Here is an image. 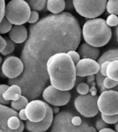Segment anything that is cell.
I'll return each instance as SVG.
<instances>
[{
	"label": "cell",
	"instance_id": "cell-1",
	"mask_svg": "<svg viewBox=\"0 0 118 132\" xmlns=\"http://www.w3.org/2000/svg\"><path fill=\"white\" fill-rule=\"evenodd\" d=\"M82 38L80 23L69 12L50 14L29 26V35L21 53L24 65L22 74L9 79V85L21 87L28 100L40 96L50 82L47 62L60 53L76 50Z\"/></svg>",
	"mask_w": 118,
	"mask_h": 132
},
{
	"label": "cell",
	"instance_id": "cell-2",
	"mask_svg": "<svg viewBox=\"0 0 118 132\" xmlns=\"http://www.w3.org/2000/svg\"><path fill=\"white\" fill-rule=\"evenodd\" d=\"M47 72L50 82L56 89L70 91L76 82L75 64L66 53L53 55L48 60Z\"/></svg>",
	"mask_w": 118,
	"mask_h": 132
},
{
	"label": "cell",
	"instance_id": "cell-3",
	"mask_svg": "<svg viewBox=\"0 0 118 132\" xmlns=\"http://www.w3.org/2000/svg\"><path fill=\"white\" fill-rule=\"evenodd\" d=\"M82 35L86 43L95 47H102L111 39L112 30L102 18L87 20L82 27Z\"/></svg>",
	"mask_w": 118,
	"mask_h": 132
},
{
	"label": "cell",
	"instance_id": "cell-4",
	"mask_svg": "<svg viewBox=\"0 0 118 132\" xmlns=\"http://www.w3.org/2000/svg\"><path fill=\"white\" fill-rule=\"evenodd\" d=\"M72 113L62 111L56 114L52 123L50 132H97L93 127L86 121L83 120L79 126H75L71 122Z\"/></svg>",
	"mask_w": 118,
	"mask_h": 132
},
{
	"label": "cell",
	"instance_id": "cell-5",
	"mask_svg": "<svg viewBox=\"0 0 118 132\" xmlns=\"http://www.w3.org/2000/svg\"><path fill=\"white\" fill-rule=\"evenodd\" d=\"M30 8L25 0H11L5 7V17L14 25H23L28 22Z\"/></svg>",
	"mask_w": 118,
	"mask_h": 132
},
{
	"label": "cell",
	"instance_id": "cell-6",
	"mask_svg": "<svg viewBox=\"0 0 118 132\" xmlns=\"http://www.w3.org/2000/svg\"><path fill=\"white\" fill-rule=\"evenodd\" d=\"M108 0H73L74 9L78 14L88 19L97 18L106 10Z\"/></svg>",
	"mask_w": 118,
	"mask_h": 132
},
{
	"label": "cell",
	"instance_id": "cell-7",
	"mask_svg": "<svg viewBox=\"0 0 118 132\" xmlns=\"http://www.w3.org/2000/svg\"><path fill=\"white\" fill-rule=\"evenodd\" d=\"M97 95L91 94L80 95L74 100V105L76 110L85 118H92L98 114Z\"/></svg>",
	"mask_w": 118,
	"mask_h": 132
},
{
	"label": "cell",
	"instance_id": "cell-8",
	"mask_svg": "<svg viewBox=\"0 0 118 132\" xmlns=\"http://www.w3.org/2000/svg\"><path fill=\"white\" fill-rule=\"evenodd\" d=\"M99 111L105 115L118 114V91L105 90L97 98Z\"/></svg>",
	"mask_w": 118,
	"mask_h": 132
},
{
	"label": "cell",
	"instance_id": "cell-9",
	"mask_svg": "<svg viewBox=\"0 0 118 132\" xmlns=\"http://www.w3.org/2000/svg\"><path fill=\"white\" fill-rule=\"evenodd\" d=\"M42 97L46 103L55 106H64L69 102L71 94L69 91H62L48 85L42 91Z\"/></svg>",
	"mask_w": 118,
	"mask_h": 132
},
{
	"label": "cell",
	"instance_id": "cell-10",
	"mask_svg": "<svg viewBox=\"0 0 118 132\" xmlns=\"http://www.w3.org/2000/svg\"><path fill=\"white\" fill-rule=\"evenodd\" d=\"M25 112L28 120L32 122L41 121L45 118L47 109L46 102L40 100H32L25 107Z\"/></svg>",
	"mask_w": 118,
	"mask_h": 132
},
{
	"label": "cell",
	"instance_id": "cell-11",
	"mask_svg": "<svg viewBox=\"0 0 118 132\" xmlns=\"http://www.w3.org/2000/svg\"><path fill=\"white\" fill-rule=\"evenodd\" d=\"M24 65L22 60L15 56H10L6 58L2 64V73L9 79H15L22 74Z\"/></svg>",
	"mask_w": 118,
	"mask_h": 132
},
{
	"label": "cell",
	"instance_id": "cell-12",
	"mask_svg": "<svg viewBox=\"0 0 118 132\" xmlns=\"http://www.w3.org/2000/svg\"><path fill=\"white\" fill-rule=\"evenodd\" d=\"M99 63L89 58H82L75 64L76 75L78 77H88L96 75L99 71Z\"/></svg>",
	"mask_w": 118,
	"mask_h": 132
},
{
	"label": "cell",
	"instance_id": "cell-13",
	"mask_svg": "<svg viewBox=\"0 0 118 132\" xmlns=\"http://www.w3.org/2000/svg\"><path fill=\"white\" fill-rule=\"evenodd\" d=\"M46 109H47L46 115L41 121L38 122H32L27 120L26 122L25 127L26 130H28L30 132H44L50 127L54 118L53 111L51 106L48 103H46Z\"/></svg>",
	"mask_w": 118,
	"mask_h": 132
},
{
	"label": "cell",
	"instance_id": "cell-14",
	"mask_svg": "<svg viewBox=\"0 0 118 132\" xmlns=\"http://www.w3.org/2000/svg\"><path fill=\"white\" fill-rule=\"evenodd\" d=\"M13 116H18L17 111L4 104H0V132H22L24 129L11 130L8 127V120Z\"/></svg>",
	"mask_w": 118,
	"mask_h": 132
},
{
	"label": "cell",
	"instance_id": "cell-15",
	"mask_svg": "<svg viewBox=\"0 0 118 132\" xmlns=\"http://www.w3.org/2000/svg\"><path fill=\"white\" fill-rule=\"evenodd\" d=\"M9 35L14 43H23L28 38V30L23 25H14L9 32Z\"/></svg>",
	"mask_w": 118,
	"mask_h": 132
},
{
	"label": "cell",
	"instance_id": "cell-16",
	"mask_svg": "<svg viewBox=\"0 0 118 132\" xmlns=\"http://www.w3.org/2000/svg\"><path fill=\"white\" fill-rule=\"evenodd\" d=\"M77 48L78 53L82 58H89L96 60L100 55L99 48L92 46L87 43L82 44Z\"/></svg>",
	"mask_w": 118,
	"mask_h": 132
},
{
	"label": "cell",
	"instance_id": "cell-17",
	"mask_svg": "<svg viewBox=\"0 0 118 132\" xmlns=\"http://www.w3.org/2000/svg\"><path fill=\"white\" fill-rule=\"evenodd\" d=\"M46 7L52 14H60L66 9V2L65 0H47Z\"/></svg>",
	"mask_w": 118,
	"mask_h": 132
},
{
	"label": "cell",
	"instance_id": "cell-18",
	"mask_svg": "<svg viewBox=\"0 0 118 132\" xmlns=\"http://www.w3.org/2000/svg\"><path fill=\"white\" fill-rule=\"evenodd\" d=\"M22 94L21 87L17 85H11L3 94V97L8 101L17 100Z\"/></svg>",
	"mask_w": 118,
	"mask_h": 132
},
{
	"label": "cell",
	"instance_id": "cell-19",
	"mask_svg": "<svg viewBox=\"0 0 118 132\" xmlns=\"http://www.w3.org/2000/svg\"><path fill=\"white\" fill-rule=\"evenodd\" d=\"M115 60H118V48L110 49L106 51L105 53H104L103 54L99 57L97 62L99 63V64H100L105 61H112ZM114 89L115 91H118V85Z\"/></svg>",
	"mask_w": 118,
	"mask_h": 132
},
{
	"label": "cell",
	"instance_id": "cell-20",
	"mask_svg": "<svg viewBox=\"0 0 118 132\" xmlns=\"http://www.w3.org/2000/svg\"><path fill=\"white\" fill-rule=\"evenodd\" d=\"M106 77L118 82V60L110 62L106 68Z\"/></svg>",
	"mask_w": 118,
	"mask_h": 132
},
{
	"label": "cell",
	"instance_id": "cell-21",
	"mask_svg": "<svg viewBox=\"0 0 118 132\" xmlns=\"http://www.w3.org/2000/svg\"><path fill=\"white\" fill-rule=\"evenodd\" d=\"M28 103V99L24 95H21L17 100L11 101V107L15 111H20L25 109Z\"/></svg>",
	"mask_w": 118,
	"mask_h": 132
},
{
	"label": "cell",
	"instance_id": "cell-22",
	"mask_svg": "<svg viewBox=\"0 0 118 132\" xmlns=\"http://www.w3.org/2000/svg\"><path fill=\"white\" fill-rule=\"evenodd\" d=\"M30 9L36 11H42L46 6L47 0H25Z\"/></svg>",
	"mask_w": 118,
	"mask_h": 132
},
{
	"label": "cell",
	"instance_id": "cell-23",
	"mask_svg": "<svg viewBox=\"0 0 118 132\" xmlns=\"http://www.w3.org/2000/svg\"><path fill=\"white\" fill-rule=\"evenodd\" d=\"M106 10L110 15H118V0H108Z\"/></svg>",
	"mask_w": 118,
	"mask_h": 132
},
{
	"label": "cell",
	"instance_id": "cell-24",
	"mask_svg": "<svg viewBox=\"0 0 118 132\" xmlns=\"http://www.w3.org/2000/svg\"><path fill=\"white\" fill-rule=\"evenodd\" d=\"M12 27H13V24L4 16L2 21L0 22V34H6L9 32Z\"/></svg>",
	"mask_w": 118,
	"mask_h": 132
},
{
	"label": "cell",
	"instance_id": "cell-25",
	"mask_svg": "<svg viewBox=\"0 0 118 132\" xmlns=\"http://www.w3.org/2000/svg\"><path fill=\"white\" fill-rule=\"evenodd\" d=\"M86 83L89 86V92L92 95H97V90L96 88V83H95V76H88Z\"/></svg>",
	"mask_w": 118,
	"mask_h": 132
},
{
	"label": "cell",
	"instance_id": "cell-26",
	"mask_svg": "<svg viewBox=\"0 0 118 132\" xmlns=\"http://www.w3.org/2000/svg\"><path fill=\"white\" fill-rule=\"evenodd\" d=\"M6 45L5 46L4 49L1 52V53L3 55H7L12 53L15 50V43L13 42L11 39L9 38H6Z\"/></svg>",
	"mask_w": 118,
	"mask_h": 132
},
{
	"label": "cell",
	"instance_id": "cell-27",
	"mask_svg": "<svg viewBox=\"0 0 118 132\" xmlns=\"http://www.w3.org/2000/svg\"><path fill=\"white\" fill-rule=\"evenodd\" d=\"M102 119L108 125H113L118 122V114L105 115L101 113Z\"/></svg>",
	"mask_w": 118,
	"mask_h": 132
},
{
	"label": "cell",
	"instance_id": "cell-28",
	"mask_svg": "<svg viewBox=\"0 0 118 132\" xmlns=\"http://www.w3.org/2000/svg\"><path fill=\"white\" fill-rule=\"evenodd\" d=\"M118 85V82L112 80L110 78L105 77L103 80V86L106 89H111L115 88Z\"/></svg>",
	"mask_w": 118,
	"mask_h": 132
},
{
	"label": "cell",
	"instance_id": "cell-29",
	"mask_svg": "<svg viewBox=\"0 0 118 132\" xmlns=\"http://www.w3.org/2000/svg\"><path fill=\"white\" fill-rule=\"evenodd\" d=\"M77 93L80 95H86L89 93V86L86 82H80L77 87Z\"/></svg>",
	"mask_w": 118,
	"mask_h": 132
},
{
	"label": "cell",
	"instance_id": "cell-30",
	"mask_svg": "<svg viewBox=\"0 0 118 132\" xmlns=\"http://www.w3.org/2000/svg\"><path fill=\"white\" fill-rule=\"evenodd\" d=\"M106 22L110 27H114L118 25V17L115 15H110L108 16Z\"/></svg>",
	"mask_w": 118,
	"mask_h": 132
},
{
	"label": "cell",
	"instance_id": "cell-31",
	"mask_svg": "<svg viewBox=\"0 0 118 132\" xmlns=\"http://www.w3.org/2000/svg\"><path fill=\"white\" fill-rule=\"evenodd\" d=\"M9 87V86L7 85H0V104L6 105V104H9L10 103V101L5 100L3 97V94L5 91H6Z\"/></svg>",
	"mask_w": 118,
	"mask_h": 132
},
{
	"label": "cell",
	"instance_id": "cell-32",
	"mask_svg": "<svg viewBox=\"0 0 118 132\" xmlns=\"http://www.w3.org/2000/svg\"><path fill=\"white\" fill-rule=\"evenodd\" d=\"M39 18V15L38 12L32 10V11H30V14L28 20V22L30 24H35L36 22H38Z\"/></svg>",
	"mask_w": 118,
	"mask_h": 132
},
{
	"label": "cell",
	"instance_id": "cell-33",
	"mask_svg": "<svg viewBox=\"0 0 118 132\" xmlns=\"http://www.w3.org/2000/svg\"><path fill=\"white\" fill-rule=\"evenodd\" d=\"M67 54L69 55V57H71V60H73L75 64H76L80 60V55L79 53L75 51V50H71L66 53Z\"/></svg>",
	"mask_w": 118,
	"mask_h": 132
},
{
	"label": "cell",
	"instance_id": "cell-34",
	"mask_svg": "<svg viewBox=\"0 0 118 132\" xmlns=\"http://www.w3.org/2000/svg\"><path fill=\"white\" fill-rule=\"evenodd\" d=\"M108 127V124H107L106 122L104 121L101 118H99V119H97L95 122V129L97 131H100L102 129H104V128Z\"/></svg>",
	"mask_w": 118,
	"mask_h": 132
},
{
	"label": "cell",
	"instance_id": "cell-35",
	"mask_svg": "<svg viewBox=\"0 0 118 132\" xmlns=\"http://www.w3.org/2000/svg\"><path fill=\"white\" fill-rule=\"evenodd\" d=\"M111 61H105L102 64H99L100 67H99V73L101 74L102 76L106 77V68H107L108 64H109Z\"/></svg>",
	"mask_w": 118,
	"mask_h": 132
},
{
	"label": "cell",
	"instance_id": "cell-36",
	"mask_svg": "<svg viewBox=\"0 0 118 132\" xmlns=\"http://www.w3.org/2000/svg\"><path fill=\"white\" fill-rule=\"evenodd\" d=\"M83 120L78 116H75L73 115L72 118H71V122L73 123V125L75 126H79L82 123Z\"/></svg>",
	"mask_w": 118,
	"mask_h": 132
},
{
	"label": "cell",
	"instance_id": "cell-37",
	"mask_svg": "<svg viewBox=\"0 0 118 132\" xmlns=\"http://www.w3.org/2000/svg\"><path fill=\"white\" fill-rule=\"evenodd\" d=\"M5 0H0V22L5 15Z\"/></svg>",
	"mask_w": 118,
	"mask_h": 132
},
{
	"label": "cell",
	"instance_id": "cell-38",
	"mask_svg": "<svg viewBox=\"0 0 118 132\" xmlns=\"http://www.w3.org/2000/svg\"><path fill=\"white\" fill-rule=\"evenodd\" d=\"M18 116H19V119L21 120H24V121H26L28 118H27V116H26V112H25V109H21L19 111V112L18 113Z\"/></svg>",
	"mask_w": 118,
	"mask_h": 132
},
{
	"label": "cell",
	"instance_id": "cell-39",
	"mask_svg": "<svg viewBox=\"0 0 118 132\" xmlns=\"http://www.w3.org/2000/svg\"><path fill=\"white\" fill-rule=\"evenodd\" d=\"M6 45V39L2 37L0 35V53L2 52L4 49L5 46Z\"/></svg>",
	"mask_w": 118,
	"mask_h": 132
},
{
	"label": "cell",
	"instance_id": "cell-40",
	"mask_svg": "<svg viewBox=\"0 0 118 132\" xmlns=\"http://www.w3.org/2000/svg\"><path fill=\"white\" fill-rule=\"evenodd\" d=\"M98 132H116L115 130H113V129H111L109 127L104 128V129H102V130L99 131Z\"/></svg>",
	"mask_w": 118,
	"mask_h": 132
},
{
	"label": "cell",
	"instance_id": "cell-41",
	"mask_svg": "<svg viewBox=\"0 0 118 132\" xmlns=\"http://www.w3.org/2000/svg\"><path fill=\"white\" fill-rule=\"evenodd\" d=\"M52 109H53V113H56V114L60 112V109H59V106H54V107L53 108H52Z\"/></svg>",
	"mask_w": 118,
	"mask_h": 132
},
{
	"label": "cell",
	"instance_id": "cell-42",
	"mask_svg": "<svg viewBox=\"0 0 118 132\" xmlns=\"http://www.w3.org/2000/svg\"><path fill=\"white\" fill-rule=\"evenodd\" d=\"M115 38L116 40L118 42V25L116 26L115 31Z\"/></svg>",
	"mask_w": 118,
	"mask_h": 132
},
{
	"label": "cell",
	"instance_id": "cell-43",
	"mask_svg": "<svg viewBox=\"0 0 118 132\" xmlns=\"http://www.w3.org/2000/svg\"><path fill=\"white\" fill-rule=\"evenodd\" d=\"M115 130L116 132H118V122L115 124Z\"/></svg>",
	"mask_w": 118,
	"mask_h": 132
},
{
	"label": "cell",
	"instance_id": "cell-44",
	"mask_svg": "<svg viewBox=\"0 0 118 132\" xmlns=\"http://www.w3.org/2000/svg\"><path fill=\"white\" fill-rule=\"evenodd\" d=\"M2 63V57L0 56V64H1Z\"/></svg>",
	"mask_w": 118,
	"mask_h": 132
}]
</instances>
